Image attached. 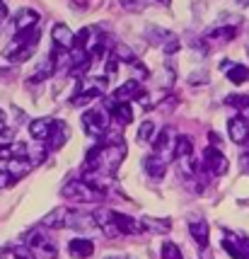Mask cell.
<instances>
[{
    "label": "cell",
    "instance_id": "cell-4",
    "mask_svg": "<svg viewBox=\"0 0 249 259\" xmlns=\"http://www.w3.org/2000/svg\"><path fill=\"white\" fill-rule=\"evenodd\" d=\"M227 136H230V141L232 143H237V146H244L249 141V121L244 116H232L230 121H227Z\"/></svg>",
    "mask_w": 249,
    "mask_h": 259
},
{
    "label": "cell",
    "instance_id": "cell-24",
    "mask_svg": "<svg viewBox=\"0 0 249 259\" xmlns=\"http://www.w3.org/2000/svg\"><path fill=\"white\" fill-rule=\"evenodd\" d=\"M155 136H158V126L153 124V121H143V124L138 126V141H143V143H147V141H155Z\"/></svg>",
    "mask_w": 249,
    "mask_h": 259
},
{
    "label": "cell",
    "instance_id": "cell-20",
    "mask_svg": "<svg viewBox=\"0 0 249 259\" xmlns=\"http://www.w3.org/2000/svg\"><path fill=\"white\" fill-rule=\"evenodd\" d=\"M56 73V63H54V58L51 56H46L39 66H36V73H34V82H44V80H48L51 75Z\"/></svg>",
    "mask_w": 249,
    "mask_h": 259
},
{
    "label": "cell",
    "instance_id": "cell-16",
    "mask_svg": "<svg viewBox=\"0 0 249 259\" xmlns=\"http://www.w3.org/2000/svg\"><path fill=\"white\" fill-rule=\"evenodd\" d=\"M174 138H177V136L172 134V128H170V126L160 128L158 136H155V141H153V150H155V155H162L165 150H170V148H174Z\"/></svg>",
    "mask_w": 249,
    "mask_h": 259
},
{
    "label": "cell",
    "instance_id": "cell-18",
    "mask_svg": "<svg viewBox=\"0 0 249 259\" xmlns=\"http://www.w3.org/2000/svg\"><path fill=\"white\" fill-rule=\"evenodd\" d=\"M177 160H191L193 158V143L189 136H177L174 138V148H172Z\"/></svg>",
    "mask_w": 249,
    "mask_h": 259
},
{
    "label": "cell",
    "instance_id": "cell-29",
    "mask_svg": "<svg viewBox=\"0 0 249 259\" xmlns=\"http://www.w3.org/2000/svg\"><path fill=\"white\" fill-rule=\"evenodd\" d=\"M131 66H133V70H136V80H138V82H140V80H145L147 75H150V73H147V68L143 66L140 61H136V63H131Z\"/></svg>",
    "mask_w": 249,
    "mask_h": 259
},
{
    "label": "cell",
    "instance_id": "cell-15",
    "mask_svg": "<svg viewBox=\"0 0 249 259\" xmlns=\"http://www.w3.org/2000/svg\"><path fill=\"white\" fill-rule=\"evenodd\" d=\"M68 124L66 121H56L54 124V131H51V136H48V141H46V146H48V150H58V148L66 146V141H68Z\"/></svg>",
    "mask_w": 249,
    "mask_h": 259
},
{
    "label": "cell",
    "instance_id": "cell-19",
    "mask_svg": "<svg viewBox=\"0 0 249 259\" xmlns=\"http://www.w3.org/2000/svg\"><path fill=\"white\" fill-rule=\"evenodd\" d=\"M140 223H143L145 230H150V233H160V235H167V233L172 230V223L167 221V218H153V215H145Z\"/></svg>",
    "mask_w": 249,
    "mask_h": 259
},
{
    "label": "cell",
    "instance_id": "cell-17",
    "mask_svg": "<svg viewBox=\"0 0 249 259\" xmlns=\"http://www.w3.org/2000/svg\"><path fill=\"white\" fill-rule=\"evenodd\" d=\"M189 233L191 237L196 240V245L198 247H208V242H211V228L206 221H191V226H189Z\"/></svg>",
    "mask_w": 249,
    "mask_h": 259
},
{
    "label": "cell",
    "instance_id": "cell-22",
    "mask_svg": "<svg viewBox=\"0 0 249 259\" xmlns=\"http://www.w3.org/2000/svg\"><path fill=\"white\" fill-rule=\"evenodd\" d=\"M225 104L232 107V109H237V112H244V109H249V95H244V92H232V95L225 97Z\"/></svg>",
    "mask_w": 249,
    "mask_h": 259
},
{
    "label": "cell",
    "instance_id": "cell-13",
    "mask_svg": "<svg viewBox=\"0 0 249 259\" xmlns=\"http://www.w3.org/2000/svg\"><path fill=\"white\" fill-rule=\"evenodd\" d=\"M41 20V15L36 10H20L15 15V29L17 32H29V29H36V24Z\"/></svg>",
    "mask_w": 249,
    "mask_h": 259
},
{
    "label": "cell",
    "instance_id": "cell-2",
    "mask_svg": "<svg viewBox=\"0 0 249 259\" xmlns=\"http://www.w3.org/2000/svg\"><path fill=\"white\" fill-rule=\"evenodd\" d=\"M61 194H63L66 201H73V203H94L104 196V194L94 192L90 184L82 182V180H68L66 182V187L61 189Z\"/></svg>",
    "mask_w": 249,
    "mask_h": 259
},
{
    "label": "cell",
    "instance_id": "cell-25",
    "mask_svg": "<svg viewBox=\"0 0 249 259\" xmlns=\"http://www.w3.org/2000/svg\"><path fill=\"white\" fill-rule=\"evenodd\" d=\"M160 257L162 259H184L181 254V249L174 245V242H165L162 247H160Z\"/></svg>",
    "mask_w": 249,
    "mask_h": 259
},
{
    "label": "cell",
    "instance_id": "cell-5",
    "mask_svg": "<svg viewBox=\"0 0 249 259\" xmlns=\"http://www.w3.org/2000/svg\"><path fill=\"white\" fill-rule=\"evenodd\" d=\"M107 109L112 112V119L119 126L133 124V107H131V102H114V100H109Z\"/></svg>",
    "mask_w": 249,
    "mask_h": 259
},
{
    "label": "cell",
    "instance_id": "cell-34",
    "mask_svg": "<svg viewBox=\"0 0 249 259\" xmlns=\"http://www.w3.org/2000/svg\"><path fill=\"white\" fill-rule=\"evenodd\" d=\"M5 20H8V5L0 0V27H3V22H5Z\"/></svg>",
    "mask_w": 249,
    "mask_h": 259
},
{
    "label": "cell",
    "instance_id": "cell-32",
    "mask_svg": "<svg viewBox=\"0 0 249 259\" xmlns=\"http://www.w3.org/2000/svg\"><path fill=\"white\" fill-rule=\"evenodd\" d=\"M239 169H242V175H249V150L239 155Z\"/></svg>",
    "mask_w": 249,
    "mask_h": 259
},
{
    "label": "cell",
    "instance_id": "cell-31",
    "mask_svg": "<svg viewBox=\"0 0 249 259\" xmlns=\"http://www.w3.org/2000/svg\"><path fill=\"white\" fill-rule=\"evenodd\" d=\"M191 46L193 49H198V54H201V56L208 54V44H206V39H191Z\"/></svg>",
    "mask_w": 249,
    "mask_h": 259
},
{
    "label": "cell",
    "instance_id": "cell-6",
    "mask_svg": "<svg viewBox=\"0 0 249 259\" xmlns=\"http://www.w3.org/2000/svg\"><path fill=\"white\" fill-rule=\"evenodd\" d=\"M54 124H56V119H51V116L32 119V121H29V136H32L34 141H39V143H46L51 131H54Z\"/></svg>",
    "mask_w": 249,
    "mask_h": 259
},
{
    "label": "cell",
    "instance_id": "cell-7",
    "mask_svg": "<svg viewBox=\"0 0 249 259\" xmlns=\"http://www.w3.org/2000/svg\"><path fill=\"white\" fill-rule=\"evenodd\" d=\"M112 218H114V223L119 226V233H121V235H140V233L145 230L143 223H138L136 218H131V215H126V213L112 211Z\"/></svg>",
    "mask_w": 249,
    "mask_h": 259
},
{
    "label": "cell",
    "instance_id": "cell-37",
    "mask_svg": "<svg viewBox=\"0 0 249 259\" xmlns=\"http://www.w3.org/2000/svg\"><path fill=\"white\" fill-rule=\"evenodd\" d=\"M247 54H249V44H247Z\"/></svg>",
    "mask_w": 249,
    "mask_h": 259
},
{
    "label": "cell",
    "instance_id": "cell-8",
    "mask_svg": "<svg viewBox=\"0 0 249 259\" xmlns=\"http://www.w3.org/2000/svg\"><path fill=\"white\" fill-rule=\"evenodd\" d=\"M237 36V27L235 24H218V27H211L206 32V39L208 41H215V44H227Z\"/></svg>",
    "mask_w": 249,
    "mask_h": 259
},
{
    "label": "cell",
    "instance_id": "cell-21",
    "mask_svg": "<svg viewBox=\"0 0 249 259\" xmlns=\"http://www.w3.org/2000/svg\"><path fill=\"white\" fill-rule=\"evenodd\" d=\"M29 252H32L34 259H56V254H58L54 240H48V242H44V245H39V247H34V249H29Z\"/></svg>",
    "mask_w": 249,
    "mask_h": 259
},
{
    "label": "cell",
    "instance_id": "cell-3",
    "mask_svg": "<svg viewBox=\"0 0 249 259\" xmlns=\"http://www.w3.org/2000/svg\"><path fill=\"white\" fill-rule=\"evenodd\" d=\"M204 167L206 172L211 175V177H223V175H227V169H230V162H227V158L223 155V150L220 148H213L208 146L204 150Z\"/></svg>",
    "mask_w": 249,
    "mask_h": 259
},
{
    "label": "cell",
    "instance_id": "cell-26",
    "mask_svg": "<svg viewBox=\"0 0 249 259\" xmlns=\"http://www.w3.org/2000/svg\"><path fill=\"white\" fill-rule=\"evenodd\" d=\"M162 49H165V56L172 58V56H177V51L181 49V41L177 39V36H172V39H167V41H165V46H162Z\"/></svg>",
    "mask_w": 249,
    "mask_h": 259
},
{
    "label": "cell",
    "instance_id": "cell-23",
    "mask_svg": "<svg viewBox=\"0 0 249 259\" xmlns=\"http://www.w3.org/2000/svg\"><path fill=\"white\" fill-rule=\"evenodd\" d=\"M112 56L119 58V61H124V63H136V54H133L126 44H121V41H119V44H114Z\"/></svg>",
    "mask_w": 249,
    "mask_h": 259
},
{
    "label": "cell",
    "instance_id": "cell-28",
    "mask_svg": "<svg viewBox=\"0 0 249 259\" xmlns=\"http://www.w3.org/2000/svg\"><path fill=\"white\" fill-rule=\"evenodd\" d=\"M0 160H3V162H10V160H15L12 146H8V143H0Z\"/></svg>",
    "mask_w": 249,
    "mask_h": 259
},
{
    "label": "cell",
    "instance_id": "cell-14",
    "mask_svg": "<svg viewBox=\"0 0 249 259\" xmlns=\"http://www.w3.org/2000/svg\"><path fill=\"white\" fill-rule=\"evenodd\" d=\"M143 167H145L147 177H153V180H162L165 177V172H167V162H165V158L162 155H147L145 160H143Z\"/></svg>",
    "mask_w": 249,
    "mask_h": 259
},
{
    "label": "cell",
    "instance_id": "cell-33",
    "mask_svg": "<svg viewBox=\"0 0 249 259\" xmlns=\"http://www.w3.org/2000/svg\"><path fill=\"white\" fill-rule=\"evenodd\" d=\"M208 141H211V146H213V148H220V136L215 134V131H211V134H208Z\"/></svg>",
    "mask_w": 249,
    "mask_h": 259
},
{
    "label": "cell",
    "instance_id": "cell-1",
    "mask_svg": "<svg viewBox=\"0 0 249 259\" xmlns=\"http://www.w3.org/2000/svg\"><path fill=\"white\" fill-rule=\"evenodd\" d=\"M82 126H85V134L87 136L102 141L104 134L112 128V112H109L107 107H99V109H87V112L82 114Z\"/></svg>",
    "mask_w": 249,
    "mask_h": 259
},
{
    "label": "cell",
    "instance_id": "cell-35",
    "mask_svg": "<svg viewBox=\"0 0 249 259\" xmlns=\"http://www.w3.org/2000/svg\"><path fill=\"white\" fill-rule=\"evenodd\" d=\"M5 119H8V114L0 109V131H3V124H5Z\"/></svg>",
    "mask_w": 249,
    "mask_h": 259
},
{
    "label": "cell",
    "instance_id": "cell-30",
    "mask_svg": "<svg viewBox=\"0 0 249 259\" xmlns=\"http://www.w3.org/2000/svg\"><path fill=\"white\" fill-rule=\"evenodd\" d=\"M121 5H124L126 10H133V12H138V10H143V3H138V0H119Z\"/></svg>",
    "mask_w": 249,
    "mask_h": 259
},
{
    "label": "cell",
    "instance_id": "cell-12",
    "mask_svg": "<svg viewBox=\"0 0 249 259\" xmlns=\"http://www.w3.org/2000/svg\"><path fill=\"white\" fill-rule=\"evenodd\" d=\"M68 252L70 257L75 259H90L94 254V242L87 240V237H75V240L68 242Z\"/></svg>",
    "mask_w": 249,
    "mask_h": 259
},
{
    "label": "cell",
    "instance_id": "cell-36",
    "mask_svg": "<svg viewBox=\"0 0 249 259\" xmlns=\"http://www.w3.org/2000/svg\"><path fill=\"white\" fill-rule=\"evenodd\" d=\"M150 3H158V5H165V8H167V5H172V0H150Z\"/></svg>",
    "mask_w": 249,
    "mask_h": 259
},
{
    "label": "cell",
    "instance_id": "cell-9",
    "mask_svg": "<svg viewBox=\"0 0 249 259\" xmlns=\"http://www.w3.org/2000/svg\"><path fill=\"white\" fill-rule=\"evenodd\" d=\"M223 70H225L227 80H230L232 85H244V82H249V66H244V63L223 61Z\"/></svg>",
    "mask_w": 249,
    "mask_h": 259
},
{
    "label": "cell",
    "instance_id": "cell-27",
    "mask_svg": "<svg viewBox=\"0 0 249 259\" xmlns=\"http://www.w3.org/2000/svg\"><path fill=\"white\" fill-rule=\"evenodd\" d=\"M15 175H12L10 169L8 167H3L0 169V189H8V187H12V184H15Z\"/></svg>",
    "mask_w": 249,
    "mask_h": 259
},
{
    "label": "cell",
    "instance_id": "cell-10",
    "mask_svg": "<svg viewBox=\"0 0 249 259\" xmlns=\"http://www.w3.org/2000/svg\"><path fill=\"white\" fill-rule=\"evenodd\" d=\"M51 36H54V44L58 49H73V41H75V32H70L68 24L63 22H56L54 24V29H51Z\"/></svg>",
    "mask_w": 249,
    "mask_h": 259
},
{
    "label": "cell",
    "instance_id": "cell-11",
    "mask_svg": "<svg viewBox=\"0 0 249 259\" xmlns=\"http://www.w3.org/2000/svg\"><path fill=\"white\" fill-rule=\"evenodd\" d=\"M68 218H70V208H66V206H58V208H54L51 213H46L44 218H41V226L48 230V228H68Z\"/></svg>",
    "mask_w": 249,
    "mask_h": 259
}]
</instances>
